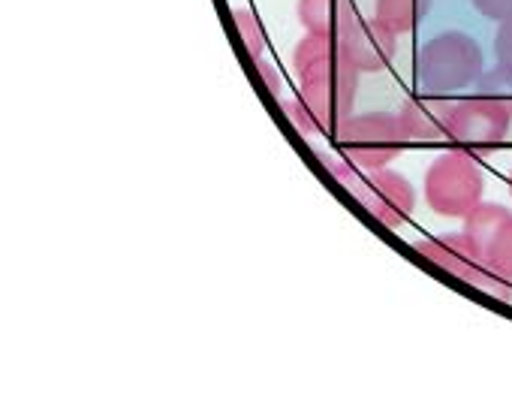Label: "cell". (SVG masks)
<instances>
[{"instance_id": "cell-1", "label": "cell", "mask_w": 512, "mask_h": 401, "mask_svg": "<svg viewBox=\"0 0 512 401\" xmlns=\"http://www.w3.org/2000/svg\"><path fill=\"white\" fill-rule=\"evenodd\" d=\"M293 67L302 79V97L311 103L326 133H335L350 118L359 88V70L341 52L338 37L305 34L293 49Z\"/></svg>"}, {"instance_id": "cell-2", "label": "cell", "mask_w": 512, "mask_h": 401, "mask_svg": "<svg viewBox=\"0 0 512 401\" xmlns=\"http://www.w3.org/2000/svg\"><path fill=\"white\" fill-rule=\"evenodd\" d=\"M482 73V49L464 31H443L431 37L416 55V82L428 94H458L473 88Z\"/></svg>"}, {"instance_id": "cell-3", "label": "cell", "mask_w": 512, "mask_h": 401, "mask_svg": "<svg viewBox=\"0 0 512 401\" xmlns=\"http://www.w3.org/2000/svg\"><path fill=\"white\" fill-rule=\"evenodd\" d=\"M482 190V169L467 151H443L422 181L425 203L440 218H467L482 203Z\"/></svg>"}, {"instance_id": "cell-4", "label": "cell", "mask_w": 512, "mask_h": 401, "mask_svg": "<svg viewBox=\"0 0 512 401\" xmlns=\"http://www.w3.org/2000/svg\"><path fill=\"white\" fill-rule=\"evenodd\" d=\"M335 139L347 160L374 172V169H386L401 154L407 133L398 115L392 112H362L344 118L335 130Z\"/></svg>"}, {"instance_id": "cell-5", "label": "cell", "mask_w": 512, "mask_h": 401, "mask_svg": "<svg viewBox=\"0 0 512 401\" xmlns=\"http://www.w3.org/2000/svg\"><path fill=\"white\" fill-rule=\"evenodd\" d=\"M512 115L503 112L497 103L485 97H467L452 106V121H449V139H455L464 151L488 154L500 148L506 139Z\"/></svg>"}, {"instance_id": "cell-6", "label": "cell", "mask_w": 512, "mask_h": 401, "mask_svg": "<svg viewBox=\"0 0 512 401\" xmlns=\"http://www.w3.org/2000/svg\"><path fill=\"white\" fill-rule=\"evenodd\" d=\"M356 199L365 206V212L380 221L383 227H401L413 209H416V190L413 184L392 169H374L368 172L362 190L356 193Z\"/></svg>"}, {"instance_id": "cell-7", "label": "cell", "mask_w": 512, "mask_h": 401, "mask_svg": "<svg viewBox=\"0 0 512 401\" xmlns=\"http://www.w3.org/2000/svg\"><path fill=\"white\" fill-rule=\"evenodd\" d=\"M338 43L359 73H380L395 58V34L377 19H353Z\"/></svg>"}, {"instance_id": "cell-8", "label": "cell", "mask_w": 512, "mask_h": 401, "mask_svg": "<svg viewBox=\"0 0 512 401\" xmlns=\"http://www.w3.org/2000/svg\"><path fill=\"white\" fill-rule=\"evenodd\" d=\"M452 106L446 103L440 94H428V97H410L401 112L398 121L407 133V139H419V142H434L449 136V121H452Z\"/></svg>"}, {"instance_id": "cell-9", "label": "cell", "mask_w": 512, "mask_h": 401, "mask_svg": "<svg viewBox=\"0 0 512 401\" xmlns=\"http://www.w3.org/2000/svg\"><path fill=\"white\" fill-rule=\"evenodd\" d=\"M416 251H419L428 263H434V266H440L443 272L455 275L458 281H467L470 272L485 260V257L476 251V245H473L464 233H449V236H437V239L416 242Z\"/></svg>"}, {"instance_id": "cell-10", "label": "cell", "mask_w": 512, "mask_h": 401, "mask_svg": "<svg viewBox=\"0 0 512 401\" xmlns=\"http://www.w3.org/2000/svg\"><path fill=\"white\" fill-rule=\"evenodd\" d=\"M353 19V0H299V22L308 34L341 37Z\"/></svg>"}, {"instance_id": "cell-11", "label": "cell", "mask_w": 512, "mask_h": 401, "mask_svg": "<svg viewBox=\"0 0 512 401\" xmlns=\"http://www.w3.org/2000/svg\"><path fill=\"white\" fill-rule=\"evenodd\" d=\"M512 218L509 209H503L500 203H479L467 218H464V236L476 245V251L485 257L491 242L497 239V233L503 230V224Z\"/></svg>"}, {"instance_id": "cell-12", "label": "cell", "mask_w": 512, "mask_h": 401, "mask_svg": "<svg viewBox=\"0 0 512 401\" xmlns=\"http://www.w3.org/2000/svg\"><path fill=\"white\" fill-rule=\"evenodd\" d=\"M431 10V0H377V22L386 25L395 37L410 34Z\"/></svg>"}, {"instance_id": "cell-13", "label": "cell", "mask_w": 512, "mask_h": 401, "mask_svg": "<svg viewBox=\"0 0 512 401\" xmlns=\"http://www.w3.org/2000/svg\"><path fill=\"white\" fill-rule=\"evenodd\" d=\"M476 94L512 115V67L497 64L494 70H485L476 82Z\"/></svg>"}, {"instance_id": "cell-14", "label": "cell", "mask_w": 512, "mask_h": 401, "mask_svg": "<svg viewBox=\"0 0 512 401\" xmlns=\"http://www.w3.org/2000/svg\"><path fill=\"white\" fill-rule=\"evenodd\" d=\"M232 22L238 28V37L244 40V49L253 61H260L263 52H266V34H263V25L256 19V13L250 10H235L232 13Z\"/></svg>"}, {"instance_id": "cell-15", "label": "cell", "mask_w": 512, "mask_h": 401, "mask_svg": "<svg viewBox=\"0 0 512 401\" xmlns=\"http://www.w3.org/2000/svg\"><path fill=\"white\" fill-rule=\"evenodd\" d=\"M284 112H287V118L293 121V127H296L302 136H320V133H326L323 121L317 118V112L311 109V103H308L305 97L284 100Z\"/></svg>"}, {"instance_id": "cell-16", "label": "cell", "mask_w": 512, "mask_h": 401, "mask_svg": "<svg viewBox=\"0 0 512 401\" xmlns=\"http://www.w3.org/2000/svg\"><path fill=\"white\" fill-rule=\"evenodd\" d=\"M485 260L503 275V278H509L512 281V218L503 224V230L497 233V239L491 242V248H488V254H485Z\"/></svg>"}, {"instance_id": "cell-17", "label": "cell", "mask_w": 512, "mask_h": 401, "mask_svg": "<svg viewBox=\"0 0 512 401\" xmlns=\"http://www.w3.org/2000/svg\"><path fill=\"white\" fill-rule=\"evenodd\" d=\"M470 4L476 7L479 16H485L488 22H506L512 19V0H470Z\"/></svg>"}, {"instance_id": "cell-18", "label": "cell", "mask_w": 512, "mask_h": 401, "mask_svg": "<svg viewBox=\"0 0 512 401\" xmlns=\"http://www.w3.org/2000/svg\"><path fill=\"white\" fill-rule=\"evenodd\" d=\"M494 55H497V64L512 67V19L500 22V28H497V34H494Z\"/></svg>"}, {"instance_id": "cell-19", "label": "cell", "mask_w": 512, "mask_h": 401, "mask_svg": "<svg viewBox=\"0 0 512 401\" xmlns=\"http://www.w3.org/2000/svg\"><path fill=\"white\" fill-rule=\"evenodd\" d=\"M256 67H260V76L266 79L269 91H272V94H281V76H278V70H275L272 64H266L263 58H260V61H256Z\"/></svg>"}, {"instance_id": "cell-20", "label": "cell", "mask_w": 512, "mask_h": 401, "mask_svg": "<svg viewBox=\"0 0 512 401\" xmlns=\"http://www.w3.org/2000/svg\"><path fill=\"white\" fill-rule=\"evenodd\" d=\"M509 193H512V172H509Z\"/></svg>"}]
</instances>
